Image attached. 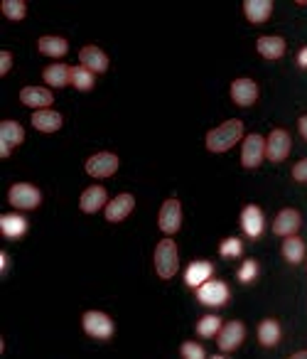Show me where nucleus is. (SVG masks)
<instances>
[{"mask_svg":"<svg viewBox=\"0 0 307 359\" xmlns=\"http://www.w3.org/2000/svg\"><path fill=\"white\" fill-rule=\"evenodd\" d=\"M214 359H224V357H214Z\"/></svg>","mask_w":307,"mask_h":359,"instance_id":"obj_40","label":"nucleus"},{"mask_svg":"<svg viewBox=\"0 0 307 359\" xmlns=\"http://www.w3.org/2000/svg\"><path fill=\"white\" fill-rule=\"evenodd\" d=\"M219 254L224 256V259H233V256H238L241 254V241L238 239H224L221 241V246H219Z\"/></svg>","mask_w":307,"mask_h":359,"instance_id":"obj_31","label":"nucleus"},{"mask_svg":"<svg viewBox=\"0 0 307 359\" xmlns=\"http://www.w3.org/2000/svg\"><path fill=\"white\" fill-rule=\"evenodd\" d=\"M258 342L263 347H275L280 342V325H278V320L273 318L261 320V325H258Z\"/></svg>","mask_w":307,"mask_h":359,"instance_id":"obj_23","label":"nucleus"},{"mask_svg":"<svg viewBox=\"0 0 307 359\" xmlns=\"http://www.w3.org/2000/svg\"><path fill=\"white\" fill-rule=\"evenodd\" d=\"M243 135V123L238 118L224 121L214 130L207 133V150L209 153H226L233 143Z\"/></svg>","mask_w":307,"mask_h":359,"instance_id":"obj_1","label":"nucleus"},{"mask_svg":"<svg viewBox=\"0 0 307 359\" xmlns=\"http://www.w3.org/2000/svg\"><path fill=\"white\" fill-rule=\"evenodd\" d=\"M0 11H3V15H6L8 20H22V18L27 15V6L22 0H3V3H0Z\"/></svg>","mask_w":307,"mask_h":359,"instance_id":"obj_29","label":"nucleus"},{"mask_svg":"<svg viewBox=\"0 0 307 359\" xmlns=\"http://www.w3.org/2000/svg\"><path fill=\"white\" fill-rule=\"evenodd\" d=\"M71 84L79 91H89L94 86V72H89L86 67H71Z\"/></svg>","mask_w":307,"mask_h":359,"instance_id":"obj_28","label":"nucleus"},{"mask_svg":"<svg viewBox=\"0 0 307 359\" xmlns=\"http://www.w3.org/2000/svg\"><path fill=\"white\" fill-rule=\"evenodd\" d=\"M37 50L47 57H64L67 52H69V45H67V40H62V37L45 35L37 40Z\"/></svg>","mask_w":307,"mask_h":359,"instance_id":"obj_25","label":"nucleus"},{"mask_svg":"<svg viewBox=\"0 0 307 359\" xmlns=\"http://www.w3.org/2000/svg\"><path fill=\"white\" fill-rule=\"evenodd\" d=\"M282 256H285L287 264H300L302 259H305V241L297 239V236H287L285 241H282Z\"/></svg>","mask_w":307,"mask_h":359,"instance_id":"obj_27","label":"nucleus"},{"mask_svg":"<svg viewBox=\"0 0 307 359\" xmlns=\"http://www.w3.org/2000/svg\"><path fill=\"white\" fill-rule=\"evenodd\" d=\"M300 229V212L297 210H282L280 215L273 219V234L278 236H295V231Z\"/></svg>","mask_w":307,"mask_h":359,"instance_id":"obj_13","label":"nucleus"},{"mask_svg":"<svg viewBox=\"0 0 307 359\" xmlns=\"http://www.w3.org/2000/svg\"><path fill=\"white\" fill-rule=\"evenodd\" d=\"M8 261H11V259H8V254L3 251V254H0V271H3V273L8 271Z\"/></svg>","mask_w":307,"mask_h":359,"instance_id":"obj_37","label":"nucleus"},{"mask_svg":"<svg viewBox=\"0 0 307 359\" xmlns=\"http://www.w3.org/2000/svg\"><path fill=\"white\" fill-rule=\"evenodd\" d=\"M290 133L282 128H275L271 135L266 138V158L273 163H282L290 153Z\"/></svg>","mask_w":307,"mask_h":359,"instance_id":"obj_6","label":"nucleus"},{"mask_svg":"<svg viewBox=\"0 0 307 359\" xmlns=\"http://www.w3.org/2000/svg\"><path fill=\"white\" fill-rule=\"evenodd\" d=\"M243 13H246L248 22H266L273 13V3L271 0H246Z\"/></svg>","mask_w":307,"mask_h":359,"instance_id":"obj_22","label":"nucleus"},{"mask_svg":"<svg viewBox=\"0 0 307 359\" xmlns=\"http://www.w3.org/2000/svg\"><path fill=\"white\" fill-rule=\"evenodd\" d=\"M118 170V155L114 153H96L86 160V172L91 177H111Z\"/></svg>","mask_w":307,"mask_h":359,"instance_id":"obj_7","label":"nucleus"},{"mask_svg":"<svg viewBox=\"0 0 307 359\" xmlns=\"http://www.w3.org/2000/svg\"><path fill=\"white\" fill-rule=\"evenodd\" d=\"M32 126L42 133H55V130L62 128V116L52 109H42L32 114Z\"/></svg>","mask_w":307,"mask_h":359,"instance_id":"obj_19","label":"nucleus"},{"mask_svg":"<svg viewBox=\"0 0 307 359\" xmlns=\"http://www.w3.org/2000/svg\"><path fill=\"white\" fill-rule=\"evenodd\" d=\"M81 325H84V332L94 339H111L116 330L114 320L106 313H99V310H89L84 315V320H81Z\"/></svg>","mask_w":307,"mask_h":359,"instance_id":"obj_3","label":"nucleus"},{"mask_svg":"<svg viewBox=\"0 0 307 359\" xmlns=\"http://www.w3.org/2000/svg\"><path fill=\"white\" fill-rule=\"evenodd\" d=\"M197 298L199 303L217 308V305H224L228 300V285L224 280H207V283L197 288Z\"/></svg>","mask_w":307,"mask_h":359,"instance_id":"obj_8","label":"nucleus"},{"mask_svg":"<svg viewBox=\"0 0 307 359\" xmlns=\"http://www.w3.org/2000/svg\"><path fill=\"white\" fill-rule=\"evenodd\" d=\"M45 81L50 86H57V89H62V86H67L71 81V67L67 65H52L45 69Z\"/></svg>","mask_w":307,"mask_h":359,"instance_id":"obj_26","label":"nucleus"},{"mask_svg":"<svg viewBox=\"0 0 307 359\" xmlns=\"http://www.w3.org/2000/svg\"><path fill=\"white\" fill-rule=\"evenodd\" d=\"M292 177L297 182H307V158H302L297 165H292Z\"/></svg>","mask_w":307,"mask_h":359,"instance_id":"obj_34","label":"nucleus"},{"mask_svg":"<svg viewBox=\"0 0 307 359\" xmlns=\"http://www.w3.org/2000/svg\"><path fill=\"white\" fill-rule=\"evenodd\" d=\"M133 207H135V200H133V195H118V197H114V200L106 205V219L109 222H123L125 217L133 212Z\"/></svg>","mask_w":307,"mask_h":359,"instance_id":"obj_16","label":"nucleus"},{"mask_svg":"<svg viewBox=\"0 0 307 359\" xmlns=\"http://www.w3.org/2000/svg\"><path fill=\"white\" fill-rule=\"evenodd\" d=\"M0 231H3V236H8V239H18V236H22L27 231L25 217L3 215V217H0Z\"/></svg>","mask_w":307,"mask_h":359,"instance_id":"obj_24","label":"nucleus"},{"mask_svg":"<svg viewBox=\"0 0 307 359\" xmlns=\"http://www.w3.org/2000/svg\"><path fill=\"white\" fill-rule=\"evenodd\" d=\"M256 50H258V55L266 57V60H280V57L285 55V40L278 35H263V37H258Z\"/></svg>","mask_w":307,"mask_h":359,"instance_id":"obj_17","label":"nucleus"},{"mask_svg":"<svg viewBox=\"0 0 307 359\" xmlns=\"http://www.w3.org/2000/svg\"><path fill=\"white\" fill-rule=\"evenodd\" d=\"M179 269V256H177V246L172 239H163L155 246V271H158L160 278H172Z\"/></svg>","mask_w":307,"mask_h":359,"instance_id":"obj_2","label":"nucleus"},{"mask_svg":"<svg viewBox=\"0 0 307 359\" xmlns=\"http://www.w3.org/2000/svg\"><path fill=\"white\" fill-rule=\"evenodd\" d=\"M297 126H300V133H302V138L307 140V116H300V121H297Z\"/></svg>","mask_w":307,"mask_h":359,"instance_id":"obj_36","label":"nucleus"},{"mask_svg":"<svg viewBox=\"0 0 307 359\" xmlns=\"http://www.w3.org/2000/svg\"><path fill=\"white\" fill-rule=\"evenodd\" d=\"M263 158H266V138H263V135H258V133L246 135V140H243V148H241L243 168H248V170L258 168Z\"/></svg>","mask_w":307,"mask_h":359,"instance_id":"obj_5","label":"nucleus"},{"mask_svg":"<svg viewBox=\"0 0 307 359\" xmlns=\"http://www.w3.org/2000/svg\"><path fill=\"white\" fill-rule=\"evenodd\" d=\"M241 226L251 239H258L263 231V212L256 205H248L241 215Z\"/></svg>","mask_w":307,"mask_h":359,"instance_id":"obj_20","label":"nucleus"},{"mask_svg":"<svg viewBox=\"0 0 307 359\" xmlns=\"http://www.w3.org/2000/svg\"><path fill=\"white\" fill-rule=\"evenodd\" d=\"M212 264L209 261H194V264H189L187 273H184V283L189 285V288H199V285H204L209 278H212Z\"/></svg>","mask_w":307,"mask_h":359,"instance_id":"obj_18","label":"nucleus"},{"mask_svg":"<svg viewBox=\"0 0 307 359\" xmlns=\"http://www.w3.org/2000/svg\"><path fill=\"white\" fill-rule=\"evenodd\" d=\"M106 205H109V197H106V190L101 185L89 187V190H84L79 197V207H81V212H86V215H96V212Z\"/></svg>","mask_w":307,"mask_h":359,"instance_id":"obj_14","label":"nucleus"},{"mask_svg":"<svg viewBox=\"0 0 307 359\" xmlns=\"http://www.w3.org/2000/svg\"><path fill=\"white\" fill-rule=\"evenodd\" d=\"M258 273V266L256 261H246V264L241 266V271H238V280H243V283H248V280H253Z\"/></svg>","mask_w":307,"mask_h":359,"instance_id":"obj_33","label":"nucleus"},{"mask_svg":"<svg viewBox=\"0 0 307 359\" xmlns=\"http://www.w3.org/2000/svg\"><path fill=\"white\" fill-rule=\"evenodd\" d=\"M52 99H55L52 91L42 89V86H25V89L20 91V101L35 111H42V109H47V106H52Z\"/></svg>","mask_w":307,"mask_h":359,"instance_id":"obj_15","label":"nucleus"},{"mask_svg":"<svg viewBox=\"0 0 307 359\" xmlns=\"http://www.w3.org/2000/svg\"><path fill=\"white\" fill-rule=\"evenodd\" d=\"M158 224L163 234H175V231H179V226H182V207H179L177 200L165 202L163 210H160Z\"/></svg>","mask_w":307,"mask_h":359,"instance_id":"obj_9","label":"nucleus"},{"mask_svg":"<svg viewBox=\"0 0 307 359\" xmlns=\"http://www.w3.org/2000/svg\"><path fill=\"white\" fill-rule=\"evenodd\" d=\"M297 62H300V67H307V47L300 52V57H297Z\"/></svg>","mask_w":307,"mask_h":359,"instance_id":"obj_38","label":"nucleus"},{"mask_svg":"<svg viewBox=\"0 0 307 359\" xmlns=\"http://www.w3.org/2000/svg\"><path fill=\"white\" fill-rule=\"evenodd\" d=\"M182 357L184 359H207V354H204V349L199 347L197 342H184L182 344Z\"/></svg>","mask_w":307,"mask_h":359,"instance_id":"obj_32","label":"nucleus"},{"mask_svg":"<svg viewBox=\"0 0 307 359\" xmlns=\"http://www.w3.org/2000/svg\"><path fill=\"white\" fill-rule=\"evenodd\" d=\"M290 359H307V349H305V352H297V354H292Z\"/></svg>","mask_w":307,"mask_h":359,"instance_id":"obj_39","label":"nucleus"},{"mask_svg":"<svg viewBox=\"0 0 307 359\" xmlns=\"http://www.w3.org/2000/svg\"><path fill=\"white\" fill-rule=\"evenodd\" d=\"M25 138V130L18 121H3L0 123V145H6V148H15V145L22 143Z\"/></svg>","mask_w":307,"mask_h":359,"instance_id":"obj_21","label":"nucleus"},{"mask_svg":"<svg viewBox=\"0 0 307 359\" xmlns=\"http://www.w3.org/2000/svg\"><path fill=\"white\" fill-rule=\"evenodd\" d=\"M231 99L236 106L248 109V106H253L258 99V84L253 79H236L231 84Z\"/></svg>","mask_w":307,"mask_h":359,"instance_id":"obj_10","label":"nucleus"},{"mask_svg":"<svg viewBox=\"0 0 307 359\" xmlns=\"http://www.w3.org/2000/svg\"><path fill=\"white\" fill-rule=\"evenodd\" d=\"M221 332V320L217 315H204L197 323V334L199 337H214V334Z\"/></svg>","mask_w":307,"mask_h":359,"instance_id":"obj_30","label":"nucleus"},{"mask_svg":"<svg viewBox=\"0 0 307 359\" xmlns=\"http://www.w3.org/2000/svg\"><path fill=\"white\" fill-rule=\"evenodd\" d=\"M8 202H11L15 210H35V207H40L42 195L30 182H18V185H13L11 192H8Z\"/></svg>","mask_w":307,"mask_h":359,"instance_id":"obj_4","label":"nucleus"},{"mask_svg":"<svg viewBox=\"0 0 307 359\" xmlns=\"http://www.w3.org/2000/svg\"><path fill=\"white\" fill-rule=\"evenodd\" d=\"M11 67H13V55L11 52H0V74L6 76L11 72Z\"/></svg>","mask_w":307,"mask_h":359,"instance_id":"obj_35","label":"nucleus"},{"mask_svg":"<svg viewBox=\"0 0 307 359\" xmlns=\"http://www.w3.org/2000/svg\"><path fill=\"white\" fill-rule=\"evenodd\" d=\"M243 337H246L243 323H238V320L226 323L221 327V332H219V349H221V352H233V349L243 342Z\"/></svg>","mask_w":307,"mask_h":359,"instance_id":"obj_11","label":"nucleus"},{"mask_svg":"<svg viewBox=\"0 0 307 359\" xmlns=\"http://www.w3.org/2000/svg\"><path fill=\"white\" fill-rule=\"evenodd\" d=\"M79 62H81V67H86L89 72H96V74H104V72L109 69V57L96 45H86L84 50L79 52Z\"/></svg>","mask_w":307,"mask_h":359,"instance_id":"obj_12","label":"nucleus"}]
</instances>
